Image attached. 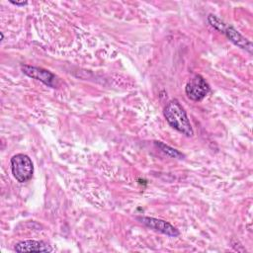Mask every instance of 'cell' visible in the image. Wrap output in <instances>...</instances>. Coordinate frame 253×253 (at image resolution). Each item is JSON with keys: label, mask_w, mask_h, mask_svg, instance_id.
Here are the masks:
<instances>
[{"label": "cell", "mask_w": 253, "mask_h": 253, "mask_svg": "<svg viewBox=\"0 0 253 253\" xmlns=\"http://www.w3.org/2000/svg\"><path fill=\"white\" fill-rule=\"evenodd\" d=\"M163 115L168 124L179 132L186 136L194 134L188 116L178 100L173 99L169 101L163 110Z\"/></svg>", "instance_id": "cell-1"}, {"label": "cell", "mask_w": 253, "mask_h": 253, "mask_svg": "<svg viewBox=\"0 0 253 253\" xmlns=\"http://www.w3.org/2000/svg\"><path fill=\"white\" fill-rule=\"evenodd\" d=\"M11 170L18 182L25 183L33 177L34 165L28 155L19 153L11 158Z\"/></svg>", "instance_id": "cell-2"}, {"label": "cell", "mask_w": 253, "mask_h": 253, "mask_svg": "<svg viewBox=\"0 0 253 253\" xmlns=\"http://www.w3.org/2000/svg\"><path fill=\"white\" fill-rule=\"evenodd\" d=\"M210 90V85L200 74H195L192 78H190L185 87V92L188 98L193 101L203 100L208 95Z\"/></svg>", "instance_id": "cell-3"}, {"label": "cell", "mask_w": 253, "mask_h": 253, "mask_svg": "<svg viewBox=\"0 0 253 253\" xmlns=\"http://www.w3.org/2000/svg\"><path fill=\"white\" fill-rule=\"evenodd\" d=\"M137 219L140 220L141 223H143L145 226L149 227L150 229L161 232L170 237H176L180 234L179 230L176 227H174L171 223L163 219L149 217V216H141V217H137Z\"/></svg>", "instance_id": "cell-4"}, {"label": "cell", "mask_w": 253, "mask_h": 253, "mask_svg": "<svg viewBox=\"0 0 253 253\" xmlns=\"http://www.w3.org/2000/svg\"><path fill=\"white\" fill-rule=\"evenodd\" d=\"M21 68H22V71L26 75H28L29 77L34 78L36 80H39V81L42 82L43 84H45L49 87L55 88V86H56V76L52 72H50L46 69L41 68V67L31 66V65H27V64L22 65Z\"/></svg>", "instance_id": "cell-5"}, {"label": "cell", "mask_w": 253, "mask_h": 253, "mask_svg": "<svg viewBox=\"0 0 253 253\" xmlns=\"http://www.w3.org/2000/svg\"><path fill=\"white\" fill-rule=\"evenodd\" d=\"M14 250L16 252H51L53 249L50 245L43 241L38 240H24L18 242Z\"/></svg>", "instance_id": "cell-6"}, {"label": "cell", "mask_w": 253, "mask_h": 253, "mask_svg": "<svg viewBox=\"0 0 253 253\" xmlns=\"http://www.w3.org/2000/svg\"><path fill=\"white\" fill-rule=\"evenodd\" d=\"M224 35L226 36V38L232 42L235 45H237L238 47L248 51L249 53H252V49H253V45L252 42L250 41H248L246 38H244L238 31H236L232 26H226L225 29L223 30Z\"/></svg>", "instance_id": "cell-7"}, {"label": "cell", "mask_w": 253, "mask_h": 253, "mask_svg": "<svg viewBox=\"0 0 253 253\" xmlns=\"http://www.w3.org/2000/svg\"><path fill=\"white\" fill-rule=\"evenodd\" d=\"M155 145L158 146L160 148V150H162V152H164L165 154L171 156V157H174V158H183L184 155L178 151L177 149H174L173 147L161 142V141H155Z\"/></svg>", "instance_id": "cell-8"}, {"label": "cell", "mask_w": 253, "mask_h": 253, "mask_svg": "<svg viewBox=\"0 0 253 253\" xmlns=\"http://www.w3.org/2000/svg\"><path fill=\"white\" fill-rule=\"evenodd\" d=\"M208 22L210 23V25L211 27H213L215 30H217L219 32H223V30L226 27V24L221 19H219L218 17H216L213 14H210L208 16Z\"/></svg>", "instance_id": "cell-9"}, {"label": "cell", "mask_w": 253, "mask_h": 253, "mask_svg": "<svg viewBox=\"0 0 253 253\" xmlns=\"http://www.w3.org/2000/svg\"><path fill=\"white\" fill-rule=\"evenodd\" d=\"M11 3L14 4V5H17V6H24V5L27 4L26 1L25 2H14V1H11Z\"/></svg>", "instance_id": "cell-10"}, {"label": "cell", "mask_w": 253, "mask_h": 253, "mask_svg": "<svg viewBox=\"0 0 253 253\" xmlns=\"http://www.w3.org/2000/svg\"><path fill=\"white\" fill-rule=\"evenodd\" d=\"M0 34H1V42H2V41L4 40V35H3V33H2V32H1Z\"/></svg>", "instance_id": "cell-11"}]
</instances>
